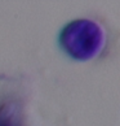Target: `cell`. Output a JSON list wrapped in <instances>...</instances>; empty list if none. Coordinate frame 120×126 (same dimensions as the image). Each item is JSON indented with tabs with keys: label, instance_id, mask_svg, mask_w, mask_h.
Listing matches in <instances>:
<instances>
[{
	"label": "cell",
	"instance_id": "1",
	"mask_svg": "<svg viewBox=\"0 0 120 126\" xmlns=\"http://www.w3.org/2000/svg\"><path fill=\"white\" fill-rule=\"evenodd\" d=\"M59 43L68 56L76 60H89L98 53L103 43V31L90 20H76L65 26Z\"/></svg>",
	"mask_w": 120,
	"mask_h": 126
},
{
	"label": "cell",
	"instance_id": "2",
	"mask_svg": "<svg viewBox=\"0 0 120 126\" xmlns=\"http://www.w3.org/2000/svg\"><path fill=\"white\" fill-rule=\"evenodd\" d=\"M0 126H26L22 109L16 101L0 103Z\"/></svg>",
	"mask_w": 120,
	"mask_h": 126
}]
</instances>
